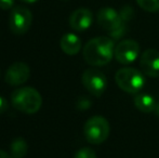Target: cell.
Returning <instances> with one entry per match:
<instances>
[{
    "mask_svg": "<svg viewBox=\"0 0 159 158\" xmlns=\"http://www.w3.org/2000/svg\"><path fill=\"white\" fill-rule=\"evenodd\" d=\"M115 42L108 37H96L89 40L84 47V59L92 66L108 64L115 56Z\"/></svg>",
    "mask_w": 159,
    "mask_h": 158,
    "instance_id": "6da1fadb",
    "label": "cell"
},
{
    "mask_svg": "<svg viewBox=\"0 0 159 158\" xmlns=\"http://www.w3.org/2000/svg\"><path fill=\"white\" fill-rule=\"evenodd\" d=\"M12 105L24 114H35L41 108L42 97L35 88L22 87L11 94Z\"/></svg>",
    "mask_w": 159,
    "mask_h": 158,
    "instance_id": "7a4b0ae2",
    "label": "cell"
},
{
    "mask_svg": "<svg viewBox=\"0 0 159 158\" xmlns=\"http://www.w3.org/2000/svg\"><path fill=\"white\" fill-rule=\"evenodd\" d=\"M98 23L103 29L107 30L109 36L115 40L121 38L127 33V23L122 21L119 12L109 7L98 10Z\"/></svg>",
    "mask_w": 159,
    "mask_h": 158,
    "instance_id": "3957f363",
    "label": "cell"
},
{
    "mask_svg": "<svg viewBox=\"0 0 159 158\" xmlns=\"http://www.w3.org/2000/svg\"><path fill=\"white\" fill-rule=\"evenodd\" d=\"M115 80L122 91L131 94L139 93L145 84V78L143 74L133 67L120 68L116 73Z\"/></svg>",
    "mask_w": 159,
    "mask_h": 158,
    "instance_id": "277c9868",
    "label": "cell"
},
{
    "mask_svg": "<svg viewBox=\"0 0 159 158\" xmlns=\"http://www.w3.org/2000/svg\"><path fill=\"white\" fill-rule=\"evenodd\" d=\"M86 140L91 144H101L109 135V124L102 116H93L87 120L84 127Z\"/></svg>",
    "mask_w": 159,
    "mask_h": 158,
    "instance_id": "5b68a950",
    "label": "cell"
},
{
    "mask_svg": "<svg viewBox=\"0 0 159 158\" xmlns=\"http://www.w3.org/2000/svg\"><path fill=\"white\" fill-rule=\"evenodd\" d=\"M33 23V14L23 6H15L11 9L9 16V27L15 35H24L30 30Z\"/></svg>",
    "mask_w": 159,
    "mask_h": 158,
    "instance_id": "8992f818",
    "label": "cell"
},
{
    "mask_svg": "<svg viewBox=\"0 0 159 158\" xmlns=\"http://www.w3.org/2000/svg\"><path fill=\"white\" fill-rule=\"evenodd\" d=\"M81 82L84 87L94 97H101L107 88L106 76L101 70L90 68L82 73Z\"/></svg>",
    "mask_w": 159,
    "mask_h": 158,
    "instance_id": "52a82bcc",
    "label": "cell"
},
{
    "mask_svg": "<svg viewBox=\"0 0 159 158\" xmlns=\"http://www.w3.org/2000/svg\"><path fill=\"white\" fill-rule=\"evenodd\" d=\"M140 54V44L132 39H125L115 47V59L120 64L128 65L138 59Z\"/></svg>",
    "mask_w": 159,
    "mask_h": 158,
    "instance_id": "ba28073f",
    "label": "cell"
},
{
    "mask_svg": "<svg viewBox=\"0 0 159 158\" xmlns=\"http://www.w3.org/2000/svg\"><path fill=\"white\" fill-rule=\"evenodd\" d=\"M30 76V68L24 62H15L8 67L4 80L8 84L19 87L24 84Z\"/></svg>",
    "mask_w": 159,
    "mask_h": 158,
    "instance_id": "9c48e42d",
    "label": "cell"
},
{
    "mask_svg": "<svg viewBox=\"0 0 159 158\" xmlns=\"http://www.w3.org/2000/svg\"><path fill=\"white\" fill-rule=\"evenodd\" d=\"M142 72L149 77H159V51L155 49H147L142 53L140 59Z\"/></svg>",
    "mask_w": 159,
    "mask_h": 158,
    "instance_id": "30bf717a",
    "label": "cell"
},
{
    "mask_svg": "<svg viewBox=\"0 0 159 158\" xmlns=\"http://www.w3.org/2000/svg\"><path fill=\"white\" fill-rule=\"evenodd\" d=\"M93 22V15L89 9L79 8L75 10L69 16V26L76 32L87 30Z\"/></svg>",
    "mask_w": 159,
    "mask_h": 158,
    "instance_id": "8fae6325",
    "label": "cell"
},
{
    "mask_svg": "<svg viewBox=\"0 0 159 158\" xmlns=\"http://www.w3.org/2000/svg\"><path fill=\"white\" fill-rule=\"evenodd\" d=\"M60 46L65 54L76 55L81 49V40L77 35L73 33H67L62 36Z\"/></svg>",
    "mask_w": 159,
    "mask_h": 158,
    "instance_id": "7c38bea8",
    "label": "cell"
},
{
    "mask_svg": "<svg viewBox=\"0 0 159 158\" xmlns=\"http://www.w3.org/2000/svg\"><path fill=\"white\" fill-rule=\"evenodd\" d=\"M134 106L141 111L142 113H152L155 111L157 101L154 99L153 95L147 93H141L138 94L133 100Z\"/></svg>",
    "mask_w": 159,
    "mask_h": 158,
    "instance_id": "4fadbf2b",
    "label": "cell"
},
{
    "mask_svg": "<svg viewBox=\"0 0 159 158\" xmlns=\"http://www.w3.org/2000/svg\"><path fill=\"white\" fill-rule=\"evenodd\" d=\"M28 152L27 142L23 138H16L10 145V155L12 158H24Z\"/></svg>",
    "mask_w": 159,
    "mask_h": 158,
    "instance_id": "5bb4252c",
    "label": "cell"
},
{
    "mask_svg": "<svg viewBox=\"0 0 159 158\" xmlns=\"http://www.w3.org/2000/svg\"><path fill=\"white\" fill-rule=\"evenodd\" d=\"M136 3L147 12L159 11V0H136Z\"/></svg>",
    "mask_w": 159,
    "mask_h": 158,
    "instance_id": "9a60e30c",
    "label": "cell"
},
{
    "mask_svg": "<svg viewBox=\"0 0 159 158\" xmlns=\"http://www.w3.org/2000/svg\"><path fill=\"white\" fill-rule=\"evenodd\" d=\"M74 158H96V154L93 150L89 147H82L75 154Z\"/></svg>",
    "mask_w": 159,
    "mask_h": 158,
    "instance_id": "2e32d148",
    "label": "cell"
},
{
    "mask_svg": "<svg viewBox=\"0 0 159 158\" xmlns=\"http://www.w3.org/2000/svg\"><path fill=\"white\" fill-rule=\"evenodd\" d=\"M119 14H120V16H121L122 21L126 22V23H128V22H129L130 20L133 17L134 10L132 9V7L125 6V7H122V9H121V11L119 12Z\"/></svg>",
    "mask_w": 159,
    "mask_h": 158,
    "instance_id": "e0dca14e",
    "label": "cell"
},
{
    "mask_svg": "<svg viewBox=\"0 0 159 158\" xmlns=\"http://www.w3.org/2000/svg\"><path fill=\"white\" fill-rule=\"evenodd\" d=\"M14 8V0H0L1 10H10Z\"/></svg>",
    "mask_w": 159,
    "mask_h": 158,
    "instance_id": "ac0fdd59",
    "label": "cell"
},
{
    "mask_svg": "<svg viewBox=\"0 0 159 158\" xmlns=\"http://www.w3.org/2000/svg\"><path fill=\"white\" fill-rule=\"evenodd\" d=\"M90 101H89L87 97H81V99L78 101V107L80 110H87L88 107H90Z\"/></svg>",
    "mask_w": 159,
    "mask_h": 158,
    "instance_id": "d6986e66",
    "label": "cell"
},
{
    "mask_svg": "<svg viewBox=\"0 0 159 158\" xmlns=\"http://www.w3.org/2000/svg\"><path fill=\"white\" fill-rule=\"evenodd\" d=\"M7 110H8V101L0 95V114H3Z\"/></svg>",
    "mask_w": 159,
    "mask_h": 158,
    "instance_id": "ffe728a7",
    "label": "cell"
},
{
    "mask_svg": "<svg viewBox=\"0 0 159 158\" xmlns=\"http://www.w3.org/2000/svg\"><path fill=\"white\" fill-rule=\"evenodd\" d=\"M0 158H12L9 153L4 152L3 150H0Z\"/></svg>",
    "mask_w": 159,
    "mask_h": 158,
    "instance_id": "44dd1931",
    "label": "cell"
},
{
    "mask_svg": "<svg viewBox=\"0 0 159 158\" xmlns=\"http://www.w3.org/2000/svg\"><path fill=\"white\" fill-rule=\"evenodd\" d=\"M22 2H25V3H35V2L39 1V0H20Z\"/></svg>",
    "mask_w": 159,
    "mask_h": 158,
    "instance_id": "7402d4cb",
    "label": "cell"
},
{
    "mask_svg": "<svg viewBox=\"0 0 159 158\" xmlns=\"http://www.w3.org/2000/svg\"><path fill=\"white\" fill-rule=\"evenodd\" d=\"M154 113L159 117V102H157V105H156V108H155V111H154Z\"/></svg>",
    "mask_w": 159,
    "mask_h": 158,
    "instance_id": "603a6c76",
    "label": "cell"
}]
</instances>
